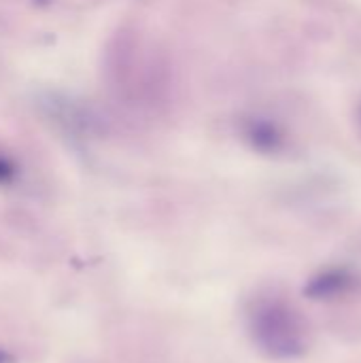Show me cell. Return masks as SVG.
I'll use <instances>...</instances> for the list:
<instances>
[{
  "label": "cell",
  "instance_id": "1",
  "mask_svg": "<svg viewBox=\"0 0 361 363\" xmlns=\"http://www.w3.org/2000/svg\"><path fill=\"white\" fill-rule=\"evenodd\" d=\"M251 334L255 345L270 357L291 359L306 351V330L298 313L281 302L266 300L251 313Z\"/></svg>",
  "mask_w": 361,
  "mask_h": 363
},
{
  "label": "cell",
  "instance_id": "2",
  "mask_svg": "<svg viewBox=\"0 0 361 363\" xmlns=\"http://www.w3.org/2000/svg\"><path fill=\"white\" fill-rule=\"evenodd\" d=\"M353 285H355V279L347 270H328L311 279L304 294L313 300H332V298L347 294Z\"/></svg>",
  "mask_w": 361,
  "mask_h": 363
},
{
  "label": "cell",
  "instance_id": "3",
  "mask_svg": "<svg viewBox=\"0 0 361 363\" xmlns=\"http://www.w3.org/2000/svg\"><path fill=\"white\" fill-rule=\"evenodd\" d=\"M0 363H13V357L4 351H0Z\"/></svg>",
  "mask_w": 361,
  "mask_h": 363
}]
</instances>
